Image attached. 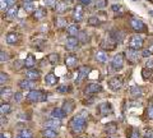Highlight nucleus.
Returning a JSON list of instances; mask_svg holds the SVG:
<instances>
[{"instance_id":"6e6d98bb","label":"nucleus","mask_w":153,"mask_h":138,"mask_svg":"<svg viewBox=\"0 0 153 138\" xmlns=\"http://www.w3.org/2000/svg\"><path fill=\"white\" fill-rule=\"evenodd\" d=\"M0 138H5V133H1V134H0Z\"/></svg>"},{"instance_id":"f8f14e48","label":"nucleus","mask_w":153,"mask_h":138,"mask_svg":"<svg viewBox=\"0 0 153 138\" xmlns=\"http://www.w3.org/2000/svg\"><path fill=\"white\" fill-rule=\"evenodd\" d=\"M108 86H110V88H111L112 91H117V90L121 88L123 83H121V81L117 77H115V78H111L108 81Z\"/></svg>"},{"instance_id":"79ce46f5","label":"nucleus","mask_w":153,"mask_h":138,"mask_svg":"<svg viewBox=\"0 0 153 138\" xmlns=\"http://www.w3.org/2000/svg\"><path fill=\"white\" fill-rule=\"evenodd\" d=\"M151 55H152V53L149 51V49H146V50L142 51V56H143V58H149Z\"/></svg>"},{"instance_id":"58836bf2","label":"nucleus","mask_w":153,"mask_h":138,"mask_svg":"<svg viewBox=\"0 0 153 138\" xmlns=\"http://www.w3.org/2000/svg\"><path fill=\"white\" fill-rule=\"evenodd\" d=\"M0 60H1V63L9 60V55L5 53V51H1V53H0Z\"/></svg>"},{"instance_id":"2eb2a0df","label":"nucleus","mask_w":153,"mask_h":138,"mask_svg":"<svg viewBox=\"0 0 153 138\" xmlns=\"http://www.w3.org/2000/svg\"><path fill=\"white\" fill-rule=\"evenodd\" d=\"M112 111V107H111V104L110 102H103L100 105V113L102 114V115H107Z\"/></svg>"},{"instance_id":"aec40b11","label":"nucleus","mask_w":153,"mask_h":138,"mask_svg":"<svg viewBox=\"0 0 153 138\" xmlns=\"http://www.w3.org/2000/svg\"><path fill=\"white\" fill-rule=\"evenodd\" d=\"M66 9H68V4H66L65 1H57L55 4V12L57 14H61V13L66 12Z\"/></svg>"},{"instance_id":"de8ad7c7","label":"nucleus","mask_w":153,"mask_h":138,"mask_svg":"<svg viewBox=\"0 0 153 138\" xmlns=\"http://www.w3.org/2000/svg\"><path fill=\"white\" fill-rule=\"evenodd\" d=\"M106 131H107L108 133H115V131H116V128H115V125H114V124H110V125H107Z\"/></svg>"},{"instance_id":"a18cd8bd","label":"nucleus","mask_w":153,"mask_h":138,"mask_svg":"<svg viewBox=\"0 0 153 138\" xmlns=\"http://www.w3.org/2000/svg\"><path fill=\"white\" fill-rule=\"evenodd\" d=\"M146 68H148V69H152L153 68V59H148L146 61Z\"/></svg>"},{"instance_id":"09e8293b","label":"nucleus","mask_w":153,"mask_h":138,"mask_svg":"<svg viewBox=\"0 0 153 138\" xmlns=\"http://www.w3.org/2000/svg\"><path fill=\"white\" fill-rule=\"evenodd\" d=\"M79 37L82 41H85V32H79Z\"/></svg>"},{"instance_id":"0eeeda50","label":"nucleus","mask_w":153,"mask_h":138,"mask_svg":"<svg viewBox=\"0 0 153 138\" xmlns=\"http://www.w3.org/2000/svg\"><path fill=\"white\" fill-rule=\"evenodd\" d=\"M40 77H41L40 70H36V69H28L27 72H26V79L37 81V79H40Z\"/></svg>"},{"instance_id":"c03bdc74","label":"nucleus","mask_w":153,"mask_h":138,"mask_svg":"<svg viewBox=\"0 0 153 138\" xmlns=\"http://www.w3.org/2000/svg\"><path fill=\"white\" fill-rule=\"evenodd\" d=\"M57 1H55V0H44V4L47 7H52V5H55Z\"/></svg>"},{"instance_id":"423d86ee","label":"nucleus","mask_w":153,"mask_h":138,"mask_svg":"<svg viewBox=\"0 0 153 138\" xmlns=\"http://www.w3.org/2000/svg\"><path fill=\"white\" fill-rule=\"evenodd\" d=\"M45 128H50V129H56V128L60 127V119H56V118H51V119H47L45 122Z\"/></svg>"},{"instance_id":"cd10ccee","label":"nucleus","mask_w":153,"mask_h":138,"mask_svg":"<svg viewBox=\"0 0 153 138\" xmlns=\"http://www.w3.org/2000/svg\"><path fill=\"white\" fill-rule=\"evenodd\" d=\"M17 13H18V8H17V5H13V7H10L7 10V17L8 18H16L17 17Z\"/></svg>"},{"instance_id":"9d476101","label":"nucleus","mask_w":153,"mask_h":138,"mask_svg":"<svg viewBox=\"0 0 153 138\" xmlns=\"http://www.w3.org/2000/svg\"><path fill=\"white\" fill-rule=\"evenodd\" d=\"M83 13H84L83 5L82 4H78V5L74 8V10H73V18L75 21H80L83 18Z\"/></svg>"},{"instance_id":"e433bc0d","label":"nucleus","mask_w":153,"mask_h":138,"mask_svg":"<svg viewBox=\"0 0 153 138\" xmlns=\"http://www.w3.org/2000/svg\"><path fill=\"white\" fill-rule=\"evenodd\" d=\"M7 81H8V75H7V73L1 72V73H0V83H1V84L4 86V84H5Z\"/></svg>"},{"instance_id":"37998d69","label":"nucleus","mask_w":153,"mask_h":138,"mask_svg":"<svg viewBox=\"0 0 153 138\" xmlns=\"http://www.w3.org/2000/svg\"><path fill=\"white\" fill-rule=\"evenodd\" d=\"M129 138H139V132H138L137 129H133L130 136H129Z\"/></svg>"},{"instance_id":"a878e982","label":"nucleus","mask_w":153,"mask_h":138,"mask_svg":"<svg viewBox=\"0 0 153 138\" xmlns=\"http://www.w3.org/2000/svg\"><path fill=\"white\" fill-rule=\"evenodd\" d=\"M66 32L69 33V36H75L79 33V28L76 25H70V26H68V28H66Z\"/></svg>"},{"instance_id":"ddd939ff","label":"nucleus","mask_w":153,"mask_h":138,"mask_svg":"<svg viewBox=\"0 0 153 138\" xmlns=\"http://www.w3.org/2000/svg\"><path fill=\"white\" fill-rule=\"evenodd\" d=\"M101 90H102L101 84H98V83H89L87 86V88H85V93H88V95H91V93H97V92L101 91Z\"/></svg>"},{"instance_id":"1a4fd4ad","label":"nucleus","mask_w":153,"mask_h":138,"mask_svg":"<svg viewBox=\"0 0 153 138\" xmlns=\"http://www.w3.org/2000/svg\"><path fill=\"white\" fill-rule=\"evenodd\" d=\"M89 72H91V69L88 68V66H80V68L78 69V75H76L75 81H76V82H80L83 78L87 77Z\"/></svg>"},{"instance_id":"49530a36","label":"nucleus","mask_w":153,"mask_h":138,"mask_svg":"<svg viewBox=\"0 0 153 138\" xmlns=\"http://www.w3.org/2000/svg\"><path fill=\"white\" fill-rule=\"evenodd\" d=\"M9 93H12V90L10 88H1V95L3 96H9Z\"/></svg>"},{"instance_id":"9b49d317","label":"nucleus","mask_w":153,"mask_h":138,"mask_svg":"<svg viewBox=\"0 0 153 138\" xmlns=\"http://www.w3.org/2000/svg\"><path fill=\"white\" fill-rule=\"evenodd\" d=\"M130 26L138 32L144 30V23H143L140 19H138V18H133V19H130Z\"/></svg>"},{"instance_id":"f704fd0d","label":"nucleus","mask_w":153,"mask_h":138,"mask_svg":"<svg viewBox=\"0 0 153 138\" xmlns=\"http://www.w3.org/2000/svg\"><path fill=\"white\" fill-rule=\"evenodd\" d=\"M0 8H1L3 12H7L9 9V4H8V0H0Z\"/></svg>"},{"instance_id":"a19ab883","label":"nucleus","mask_w":153,"mask_h":138,"mask_svg":"<svg viewBox=\"0 0 153 138\" xmlns=\"http://www.w3.org/2000/svg\"><path fill=\"white\" fill-rule=\"evenodd\" d=\"M147 118L151 119V120H153V106H149L147 110Z\"/></svg>"},{"instance_id":"f257e3e1","label":"nucleus","mask_w":153,"mask_h":138,"mask_svg":"<svg viewBox=\"0 0 153 138\" xmlns=\"http://www.w3.org/2000/svg\"><path fill=\"white\" fill-rule=\"evenodd\" d=\"M69 127L74 134H79V133H82L85 128V119L80 115L73 116L69 122Z\"/></svg>"},{"instance_id":"393cba45","label":"nucleus","mask_w":153,"mask_h":138,"mask_svg":"<svg viewBox=\"0 0 153 138\" xmlns=\"http://www.w3.org/2000/svg\"><path fill=\"white\" fill-rule=\"evenodd\" d=\"M7 42L9 45H16L18 42V36L16 33H8L7 35Z\"/></svg>"},{"instance_id":"412c9836","label":"nucleus","mask_w":153,"mask_h":138,"mask_svg":"<svg viewBox=\"0 0 153 138\" xmlns=\"http://www.w3.org/2000/svg\"><path fill=\"white\" fill-rule=\"evenodd\" d=\"M129 91H130L131 96L135 97V98L137 97H140L142 95H143V90H142V87H139V86H131Z\"/></svg>"},{"instance_id":"f03ea898","label":"nucleus","mask_w":153,"mask_h":138,"mask_svg":"<svg viewBox=\"0 0 153 138\" xmlns=\"http://www.w3.org/2000/svg\"><path fill=\"white\" fill-rule=\"evenodd\" d=\"M27 100H30L32 102H42L47 100V95L44 91H40V90H32L28 92Z\"/></svg>"},{"instance_id":"13d9d810","label":"nucleus","mask_w":153,"mask_h":138,"mask_svg":"<svg viewBox=\"0 0 153 138\" xmlns=\"http://www.w3.org/2000/svg\"><path fill=\"white\" fill-rule=\"evenodd\" d=\"M25 1H33V0H25Z\"/></svg>"},{"instance_id":"7c9ffc66","label":"nucleus","mask_w":153,"mask_h":138,"mask_svg":"<svg viewBox=\"0 0 153 138\" xmlns=\"http://www.w3.org/2000/svg\"><path fill=\"white\" fill-rule=\"evenodd\" d=\"M10 111V105L9 104H1V106H0V113H1V115H7V114Z\"/></svg>"},{"instance_id":"4c0bfd02","label":"nucleus","mask_w":153,"mask_h":138,"mask_svg":"<svg viewBox=\"0 0 153 138\" xmlns=\"http://www.w3.org/2000/svg\"><path fill=\"white\" fill-rule=\"evenodd\" d=\"M69 91V87L66 84L64 86H60V87H57V92H60V93H66Z\"/></svg>"},{"instance_id":"c756f323","label":"nucleus","mask_w":153,"mask_h":138,"mask_svg":"<svg viewBox=\"0 0 153 138\" xmlns=\"http://www.w3.org/2000/svg\"><path fill=\"white\" fill-rule=\"evenodd\" d=\"M46 16V10L44 8H37L35 10V18L36 19H42Z\"/></svg>"},{"instance_id":"5fc2aeb1","label":"nucleus","mask_w":153,"mask_h":138,"mask_svg":"<svg viewBox=\"0 0 153 138\" xmlns=\"http://www.w3.org/2000/svg\"><path fill=\"white\" fill-rule=\"evenodd\" d=\"M149 51H151V53H153V42H152L151 46H149Z\"/></svg>"},{"instance_id":"bf43d9fd","label":"nucleus","mask_w":153,"mask_h":138,"mask_svg":"<svg viewBox=\"0 0 153 138\" xmlns=\"http://www.w3.org/2000/svg\"><path fill=\"white\" fill-rule=\"evenodd\" d=\"M133 1H135V0H133Z\"/></svg>"},{"instance_id":"4d7b16f0","label":"nucleus","mask_w":153,"mask_h":138,"mask_svg":"<svg viewBox=\"0 0 153 138\" xmlns=\"http://www.w3.org/2000/svg\"><path fill=\"white\" fill-rule=\"evenodd\" d=\"M148 13H149V16H152V17H153V10H149Z\"/></svg>"},{"instance_id":"2f4dec72","label":"nucleus","mask_w":153,"mask_h":138,"mask_svg":"<svg viewBox=\"0 0 153 138\" xmlns=\"http://www.w3.org/2000/svg\"><path fill=\"white\" fill-rule=\"evenodd\" d=\"M107 5V0H96L94 1V8L96 9H103Z\"/></svg>"},{"instance_id":"603ef678","label":"nucleus","mask_w":153,"mask_h":138,"mask_svg":"<svg viewBox=\"0 0 153 138\" xmlns=\"http://www.w3.org/2000/svg\"><path fill=\"white\" fill-rule=\"evenodd\" d=\"M80 3H82V5H88V4L91 3V0H79Z\"/></svg>"},{"instance_id":"72a5a7b5","label":"nucleus","mask_w":153,"mask_h":138,"mask_svg":"<svg viewBox=\"0 0 153 138\" xmlns=\"http://www.w3.org/2000/svg\"><path fill=\"white\" fill-rule=\"evenodd\" d=\"M66 19L65 18H63V17H60V18H57L56 19V26L57 27H64V26H66Z\"/></svg>"},{"instance_id":"f3484780","label":"nucleus","mask_w":153,"mask_h":138,"mask_svg":"<svg viewBox=\"0 0 153 138\" xmlns=\"http://www.w3.org/2000/svg\"><path fill=\"white\" fill-rule=\"evenodd\" d=\"M45 83L47 86H55L57 83V77L54 74V73H49V74H46V77H45Z\"/></svg>"},{"instance_id":"c85d7f7f","label":"nucleus","mask_w":153,"mask_h":138,"mask_svg":"<svg viewBox=\"0 0 153 138\" xmlns=\"http://www.w3.org/2000/svg\"><path fill=\"white\" fill-rule=\"evenodd\" d=\"M16 138H33V136L30 129H22L21 133H19Z\"/></svg>"},{"instance_id":"39448f33","label":"nucleus","mask_w":153,"mask_h":138,"mask_svg":"<svg viewBox=\"0 0 153 138\" xmlns=\"http://www.w3.org/2000/svg\"><path fill=\"white\" fill-rule=\"evenodd\" d=\"M126 58H128V61L129 63H137L138 59H139V55H138V50H134L131 49V47H129V49L126 50Z\"/></svg>"},{"instance_id":"7ed1b4c3","label":"nucleus","mask_w":153,"mask_h":138,"mask_svg":"<svg viewBox=\"0 0 153 138\" xmlns=\"http://www.w3.org/2000/svg\"><path fill=\"white\" fill-rule=\"evenodd\" d=\"M111 66L115 70H120L124 66V55L123 54H116L111 60Z\"/></svg>"},{"instance_id":"4be33fe9","label":"nucleus","mask_w":153,"mask_h":138,"mask_svg":"<svg viewBox=\"0 0 153 138\" xmlns=\"http://www.w3.org/2000/svg\"><path fill=\"white\" fill-rule=\"evenodd\" d=\"M63 110L65 111V114H70L74 110V101L73 100H66L63 105Z\"/></svg>"},{"instance_id":"3c124183","label":"nucleus","mask_w":153,"mask_h":138,"mask_svg":"<svg viewBox=\"0 0 153 138\" xmlns=\"http://www.w3.org/2000/svg\"><path fill=\"white\" fill-rule=\"evenodd\" d=\"M146 138H153V131H149V132H147V134H146Z\"/></svg>"},{"instance_id":"8fccbe9b","label":"nucleus","mask_w":153,"mask_h":138,"mask_svg":"<svg viewBox=\"0 0 153 138\" xmlns=\"http://www.w3.org/2000/svg\"><path fill=\"white\" fill-rule=\"evenodd\" d=\"M112 10H114V12L121 10V7H120V5H112Z\"/></svg>"},{"instance_id":"5701e85b","label":"nucleus","mask_w":153,"mask_h":138,"mask_svg":"<svg viewBox=\"0 0 153 138\" xmlns=\"http://www.w3.org/2000/svg\"><path fill=\"white\" fill-rule=\"evenodd\" d=\"M76 63H78V59L75 58L74 55H69L65 58V65L69 66V68H71V66H75Z\"/></svg>"},{"instance_id":"dca6fc26","label":"nucleus","mask_w":153,"mask_h":138,"mask_svg":"<svg viewBox=\"0 0 153 138\" xmlns=\"http://www.w3.org/2000/svg\"><path fill=\"white\" fill-rule=\"evenodd\" d=\"M36 65V59H35V56H33L32 54H28L27 55V58L25 60V66L28 69H32L33 66Z\"/></svg>"},{"instance_id":"b1692460","label":"nucleus","mask_w":153,"mask_h":138,"mask_svg":"<svg viewBox=\"0 0 153 138\" xmlns=\"http://www.w3.org/2000/svg\"><path fill=\"white\" fill-rule=\"evenodd\" d=\"M51 115H52V118H56V119H63V118L66 115V114H65V111L63 110V109L56 107V109H54V110H52Z\"/></svg>"},{"instance_id":"6ab92c4d","label":"nucleus","mask_w":153,"mask_h":138,"mask_svg":"<svg viewBox=\"0 0 153 138\" xmlns=\"http://www.w3.org/2000/svg\"><path fill=\"white\" fill-rule=\"evenodd\" d=\"M96 59H97V61H100V63H107L108 60V54L106 53V51H97L96 53Z\"/></svg>"},{"instance_id":"ea45409f","label":"nucleus","mask_w":153,"mask_h":138,"mask_svg":"<svg viewBox=\"0 0 153 138\" xmlns=\"http://www.w3.org/2000/svg\"><path fill=\"white\" fill-rule=\"evenodd\" d=\"M13 100L16 102H19L22 100V93H19V92H16V93H13Z\"/></svg>"},{"instance_id":"6e6552de","label":"nucleus","mask_w":153,"mask_h":138,"mask_svg":"<svg viewBox=\"0 0 153 138\" xmlns=\"http://www.w3.org/2000/svg\"><path fill=\"white\" fill-rule=\"evenodd\" d=\"M19 87L22 90H32L36 87V83L35 81H30V79H22L21 82H19Z\"/></svg>"},{"instance_id":"473e14b6","label":"nucleus","mask_w":153,"mask_h":138,"mask_svg":"<svg viewBox=\"0 0 153 138\" xmlns=\"http://www.w3.org/2000/svg\"><path fill=\"white\" fill-rule=\"evenodd\" d=\"M47 59H49V61L51 64H56L57 61H59V55L57 54H50L49 56H47Z\"/></svg>"},{"instance_id":"4468645a","label":"nucleus","mask_w":153,"mask_h":138,"mask_svg":"<svg viewBox=\"0 0 153 138\" xmlns=\"http://www.w3.org/2000/svg\"><path fill=\"white\" fill-rule=\"evenodd\" d=\"M41 136L44 138H56L57 133L55 129H50V128H45L44 131L41 132Z\"/></svg>"},{"instance_id":"864d4df0","label":"nucleus","mask_w":153,"mask_h":138,"mask_svg":"<svg viewBox=\"0 0 153 138\" xmlns=\"http://www.w3.org/2000/svg\"><path fill=\"white\" fill-rule=\"evenodd\" d=\"M14 3H16V0H8V4H9V8H10V7H13V5H16V4H14Z\"/></svg>"},{"instance_id":"20e7f679","label":"nucleus","mask_w":153,"mask_h":138,"mask_svg":"<svg viewBox=\"0 0 153 138\" xmlns=\"http://www.w3.org/2000/svg\"><path fill=\"white\" fill-rule=\"evenodd\" d=\"M129 46L131 47L134 50H139L143 47V39L142 36L139 35H134L131 39H130V42H129Z\"/></svg>"},{"instance_id":"c9c22d12","label":"nucleus","mask_w":153,"mask_h":138,"mask_svg":"<svg viewBox=\"0 0 153 138\" xmlns=\"http://www.w3.org/2000/svg\"><path fill=\"white\" fill-rule=\"evenodd\" d=\"M88 23H89L91 26H97V25H100V19H98L97 17H89Z\"/></svg>"},{"instance_id":"a211bd4d","label":"nucleus","mask_w":153,"mask_h":138,"mask_svg":"<svg viewBox=\"0 0 153 138\" xmlns=\"http://www.w3.org/2000/svg\"><path fill=\"white\" fill-rule=\"evenodd\" d=\"M78 44H79V40L75 36H69L66 39V47H69V49H74V47L78 46Z\"/></svg>"},{"instance_id":"bb28decb","label":"nucleus","mask_w":153,"mask_h":138,"mask_svg":"<svg viewBox=\"0 0 153 138\" xmlns=\"http://www.w3.org/2000/svg\"><path fill=\"white\" fill-rule=\"evenodd\" d=\"M23 8H25V10L31 13V12H35L36 8H35V3L33 1H25L23 3Z\"/></svg>"}]
</instances>
